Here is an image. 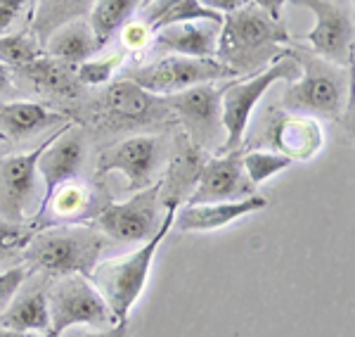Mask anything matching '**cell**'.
Returning a JSON list of instances; mask_svg holds the SVG:
<instances>
[{
    "instance_id": "ab89813d",
    "label": "cell",
    "mask_w": 355,
    "mask_h": 337,
    "mask_svg": "<svg viewBox=\"0 0 355 337\" xmlns=\"http://www.w3.org/2000/svg\"><path fill=\"white\" fill-rule=\"evenodd\" d=\"M152 3V0H142V8H145V5H150Z\"/></svg>"
},
{
    "instance_id": "f35d334b",
    "label": "cell",
    "mask_w": 355,
    "mask_h": 337,
    "mask_svg": "<svg viewBox=\"0 0 355 337\" xmlns=\"http://www.w3.org/2000/svg\"><path fill=\"white\" fill-rule=\"evenodd\" d=\"M0 337H38V335H33V333H19V330L0 328Z\"/></svg>"
},
{
    "instance_id": "e0dca14e",
    "label": "cell",
    "mask_w": 355,
    "mask_h": 337,
    "mask_svg": "<svg viewBox=\"0 0 355 337\" xmlns=\"http://www.w3.org/2000/svg\"><path fill=\"white\" fill-rule=\"evenodd\" d=\"M270 142L291 162H308L322 150L324 133L320 124L306 114H282L270 129Z\"/></svg>"
},
{
    "instance_id": "f546056e",
    "label": "cell",
    "mask_w": 355,
    "mask_h": 337,
    "mask_svg": "<svg viewBox=\"0 0 355 337\" xmlns=\"http://www.w3.org/2000/svg\"><path fill=\"white\" fill-rule=\"evenodd\" d=\"M36 228H24L21 224H10V221L0 219V254H12L17 249L24 252L28 240L33 238Z\"/></svg>"
},
{
    "instance_id": "4dcf8cb0",
    "label": "cell",
    "mask_w": 355,
    "mask_h": 337,
    "mask_svg": "<svg viewBox=\"0 0 355 337\" xmlns=\"http://www.w3.org/2000/svg\"><path fill=\"white\" fill-rule=\"evenodd\" d=\"M57 337H130V323L128 318L116 321L110 328H88V325H73L67 328L64 333H60Z\"/></svg>"
},
{
    "instance_id": "277c9868",
    "label": "cell",
    "mask_w": 355,
    "mask_h": 337,
    "mask_svg": "<svg viewBox=\"0 0 355 337\" xmlns=\"http://www.w3.org/2000/svg\"><path fill=\"white\" fill-rule=\"evenodd\" d=\"M102 249L105 238L95 226H62L33 233L21 254L33 271L88 278Z\"/></svg>"
},
{
    "instance_id": "4fadbf2b",
    "label": "cell",
    "mask_w": 355,
    "mask_h": 337,
    "mask_svg": "<svg viewBox=\"0 0 355 337\" xmlns=\"http://www.w3.org/2000/svg\"><path fill=\"white\" fill-rule=\"evenodd\" d=\"M162 162V138L157 135H130L116 142L97 159V176H107L112 171L123 174L128 181V190H142L152 186L154 171Z\"/></svg>"
},
{
    "instance_id": "d590c367",
    "label": "cell",
    "mask_w": 355,
    "mask_h": 337,
    "mask_svg": "<svg viewBox=\"0 0 355 337\" xmlns=\"http://www.w3.org/2000/svg\"><path fill=\"white\" fill-rule=\"evenodd\" d=\"M175 3H178V0H152L150 5H145V8L150 10V13H147V19H145L147 28L152 31V26L157 24V22L162 19V17L168 13V10L173 8Z\"/></svg>"
},
{
    "instance_id": "cb8c5ba5",
    "label": "cell",
    "mask_w": 355,
    "mask_h": 337,
    "mask_svg": "<svg viewBox=\"0 0 355 337\" xmlns=\"http://www.w3.org/2000/svg\"><path fill=\"white\" fill-rule=\"evenodd\" d=\"M93 3L95 0H38V10L33 17V36L43 43L57 26L88 15Z\"/></svg>"
},
{
    "instance_id": "ba28073f",
    "label": "cell",
    "mask_w": 355,
    "mask_h": 337,
    "mask_svg": "<svg viewBox=\"0 0 355 337\" xmlns=\"http://www.w3.org/2000/svg\"><path fill=\"white\" fill-rule=\"evenodd\" d=\"M291 3L311 10L315 17V26L306 36L313 53L324 57L331 65L351 69L355 45V24L351 8H343V5H336L331 0H291Z\"/></svg>"
},
{
    "instance_id": "5bb4252c",
    "label": "cell",
    "mask_w": 355,
    "mask_h": 337,
    "mask_svg": "<svg viewBox=\"0 0 355 337\" xmlns=\"http://www.w3.org/2000/svg\"><path fill=\"white\" fill-rule=\"evenodd\" d=\"M85 157V140L81 131H73V122L69 124L64 131L55 135V140L50 142L43 150L41 159H38V179L43 181V197L38 202V211L33 216V228L38 226V221L43 219L45 207H48V199L53 197V192L62 183L76 179L78 169L83 164Z\"/></svg>"
},
{
    "instance_id": "9a60e30c",
    "label": "cell",
    "mask_w": 355,
    "mask_h": 337,
    "mask_svg": "<svg viewBox=\"0 0 355 337\" xmlns=\"http://www.w3.org/2000/svg\"><path fill=\"white\" fill-rule=\"evenodd\" d=\"M268 207V197L251 195L237 202H211V204H182L173 216V226L180 233H206L225 228L246 214H256Z\"/></svg>"
},
{
    "instance_id": "4316f807",
    "label": "cell",
    "mask_w": 355,
    "mask_h": 337,
    "mask_svg": "<svg viewBox=\"0 0 355 337\" xmlns=\"http://www.w3.org/2000/svg\"><path fill=\"white\" fill-rule=\"evenodd\" d=\"M43 57V43L33 33H5L0 36V65L21 69L28 62Z\"/></svg>"
},
{
    "instance_id": "8d00e7d4",
    "label": "cell",
    "mask_w": 355,
    "mask_h": 337,
    "mask_svg": "<svg viewBox=\"0 0 355 337\" xmlns=\"http://www.w3.org/2000/svg\"><path fill=\"white\" fill-rule=\"evenodd\" d=\"M251 5H256V8H261L263 13H268L272 17V19H279L282 17V8L287 0H249Z\"/></svg>"
},
{
    "instance_id": "7402d4cb",
    "label": "cell",
    "mask_w": 355,
    "mask_h": 337,
    "mask_svg": "<svg viewBox=\"0 0 355 337\" xmlns=\"http://www.w3.org/2000/svg\"><path fill=\"white\" fill-rule=\"evenodd\" d=\"M164 105L166 102L159 95L147 93L130 79H121L107 90V110L125 122H147Z\"/></svg>"
},
{
    "instance_id": "836d02e7",
    "label": "cell",
    "mask_w": 355,
    "mask_h": 337,
    "mask_svg": "<svg viewBox=\"0 0 355 337\" xmlns=\"http://www.w3.org/2000/svg\"><path fill=\"white\" fill-rule=\"evenodd\" d=\"M26 0H0V31L8 28L15 22V17L21 13Z\"/></svg>"
},
{
    "instance_id": "1f68e13d",
    "label": "cell",
    "mask_w": 355,
    "mask_h": 337,
    "mask_svg": "<svg viewBox=\"0 0 355 337\" xmlns=\"http://www.w3.org/2000/svg\"><path fill=\"white\" fill-rule=\"evenodd\" d=\"M24 281H26L24 266H15V268H8V271L0 273V311L10 304V299H12L15 293L21 288Z\"/></svg>"
},
{
    "instance_id": "52a82bcc",
    "label": "cell",
    "mask_w": 355,
    "mask_h": 337,
    "mask_svg": "<svg viewBox=\"0 0 355 337\" xmlns=\"http://www.w3.org/2000/svg\"><path fill=\"white\" fill-rule=\"evenodd\" d=\"M237 76L230 67L214 57H185V55H168L152 65L125 74V79L135 81L147 93L166 98V95L180 93L192 85L214 83L223 79Z\"/></svg>"
},
{
    "instance_id": "2e32d148",
    "label": "cell",
    "mask_w": 355,
    "mask_h": 337,
    "mask_svg": "<svg viewBox=\"0 0 355 337\" xmlns=\"http://www.w3.org/2000/svg\"><path fill=\"white\" fill-rule=\"evenodd\" d=\"M220 26L216 22L194 19L175 22L154 31V48L159 53H173L185 57H214L218 48Z\"/></svg>"
},
{
    "instance_id": "d6986e66",
    "label": "cell",
    "mask_w": 355,
    "mask_h": 337,
    "mask_svg": "<svg viewBox=\"0 0 355 337\" xmlns=\"http://www.w3.org/2000/svg\"><path fill=\"white\" fill-rule=\"evenodd\" d=\"M43 50H45V55L62 62V65L78 67L100 50V43H97L90 22L78 17V19H71V22H67V24L57 26L55 31L45 38Z\"/></svg>"
},
{
    "instance_id": "603a6c76",
    "label": "cell",
    "mask_w": 355,
    "mask_h": 337,
    "mask_svg": "<svg viewBox=\"0 0 355 337\" xmlns=\"http://www.w3.org/2000/svg\"><path fill=\"white\" fill-rule=\"evenodd\" d=\"M76 67L62 65V62L53 60V57H38V60L28 62L21 67V74L26 79H31L38 88H45L50 93H60V95H76L78 81H76Z\"/></svg>"
},
{
    "instance_id": "d4e9b609",
    "label": "cell",
    "mask_w": 355,
    "mask_h": 337,
    "mask_svg": "<svg viewBox=\"0 0 355 337\" xmlns=\"http://www.w3.org/2000/svg\"><path fill=\"white\" fill-rule=\"evenodd\" d=\"M137 8H142V0H95L88 22L100 48L133 17Z\"/></svg>"
},
{
    "instance_id": "e575fe53",
    "label": "cell",
    "mask_w": 355,
    "mask_h": 337,
    "mask_svg": "<svg viewBox=\"0 0 355 337\" xmlns=\"http://www.w3.org/2000/svg\"><path fill=\"white\" fill-rule=\"evenodd\" d=\"M202 8L206 10H214V13H218V15H230L234 13V10H239V8H244L249 0H197Z\"/></svg>"
},
{
    "instance_id": "f1b7e54d",
    "label": "cell",
    "mask_w": 355,
    "mask_h": 337,
    "mask_svg": "<svg viewBox=\"0 0 355 337\" xmlns=\"http://www.w3.org/2000/svg\"><path fill=\"white\" fill-rule=\"evenodd\" d=\"M121 62H123V53H112L107 57H100V60L90 57V60H85L83 65H78L73 69L76 72V81L85 85H102L112 81L114 72L121 67Z\"/></svg>"
},
{
    "instance_id": "ac0fdd59",
    "label": "cell",
    "mask_w": 355,
    "mask_h": 337,
    "mask_svg": "<svg viewBox=\"0 0 355 337\" xmlns=\"http://www.w3.org/2000/svg\"><path fill=\"white\" fill-rule=\"evenodd\" d=\"M0 328L19 330V333H45L50 328L48 311V285H31L17 290L10 304L0 311Z\"/></svg>"
},
{
    "instance_id": "9c48e42d",
    "label": "cell",
    "mask_w": 355,
    "mask_h": 337,
    "mask_svg": "<svg viewBox=\"0 0 355 337\" xmlns=\"http://www.w3.org/2000/svg\"><path fill=\"white\" fill-rule=\"evenodd\" d=\"M159 195L162 183L137 190L125 202H114L95 216V228L119 243H147L159 231Z\"/></svg>"
},
{
    "instance_id": "30bf717a",
    "label": "cell",
    "mask_w": 355,
    "mask_h": 337,
    "mask_svg": "<svg viewBox=\"0 0 355 337\" xmlns=\"http://www.w3.org/2000/svg\"><path fill=\"white\" fill-rule=\"evenodd\" d=\"M69 124H62L50 138L43 140L36 150L26 155H12L0 162V219L10 224H24L28 219V209H33V197H36V183H38V159L43 150L55 140L60 131H64Z\"/></svg>"
},
{
    "instance_id": "74e56055",
    "label": "cell",
    "mask_w": 355,
    "mask_h": 337,
    "mask_svg": "<svg viewBox=\"0 0 355 337\" xmlns=\"http://www.w3.org/2000/svg\"><path fill=\"white\" fill-rule=\"evenodd\" d=\"M0 93H15V79L8 67L0 65Z\"/></svg>"
},
{
    "instance_id": "7a4b0ae2",
    "label": "cell",
    "mask_w": 355,
    "mask_h": 337,
    "mask_svg": "<svg viewBox=\"0 0 355 337\" xmlns=\"http://www.w3.org/2000/svg\"><path fill=\"white\" fill-rule=\"evenodd\" d=\"M284 53L301 65V76L282 93V107H287L291 114L339 119L346 112L351 90V76L343 72V67L301 48H287Z\"/></svg>"
},
{
    "instance_id": "83f0119b",
    "label": "cell",
    "mask_w": 355,
    "mask_h": 337,
    "mask_svg": "<svg viewBox=\"0 0 355 337\" xmlns=\"http://www.w3.org/2000/svg\"><path fill=\"white\" fill-rule=\"evenodd\" d=\"M244 174L254 186H261L272 176L282 174L291 167V159L279 155V152H244L242 155Z\"/></svg>"
},
{
    "instance_id": "6da1fadb",
    "label": "cell",
    "mask_w": 355,
    "mask_h": 337,
    "mask_svg": "<svg viewBox=\"0 0 355 337\" xmlns=\"http://www.w3.org/2000/svg\"><path fill=\"white\" fill-rule=\"evenodd\" d=\"M282 43H289V31L282 22L246 3L244 8L223 17L216 55L234 74H244L266 65L270 55L277 57Z\"/></svg>"
},
{
    "instance_id": "5b68a950",
    "label": "cell",
    "mask_w": 355,
    "mask_h": 337,
    "mask_svg": "<svg viewBox=\"0 0 355 337\" xmlns=\"http://www.w3.org/2000/svg\"><path fill=\"white\" fill-rule=\"evenodd\" d=\"M301 76V65L289 57L284 50H279V55L275 57L266 69L249 79H242L237 83H230L227 88H223L220 95V119L223 129H225V138H223L218 155H227V152L239 150L249 126V119L254 114L256 105L261 102L263 95L268 93V88L277 81H296Z\"/></svg>"
},
{
    "instance_id": "ffe728a7",
    "label": "cell",
    "mask_w": 355,
    "mask_h": 337,
    "mask_svg": "<svg viewBox=\"0 0 355 337\" xmlns=\"http://www.w3.org/2000/svg\"><path fill=\"white\" fill-rule=\"evenodd\" d=\"M204 164H206V155L202 152V147L194 145L187 138L178 140V150L173 155V162H171L168 176H166V181H162V188H166L168 192L159 195V199H164L166 207H180L182 197L187 192L192 195Z\"/></svg>"
},
{
    "instance_id": "8fae6325",
    "label": "cell",
    "mask_w": 355,
    "mask_h": 337,
    "mask_svg": "<svg viewBox=\"0 0 355 337\" xmlns=\"http://www.w3.org/2000/svg\"><path fill=\"white\" fill-rule=\"evenodd\" d=\"M220 95L223 88H216L214 83H202L164 98L166 105L175 110V114L180 117L192 142L202 150L209 145L220 147L218 135L225 133L220 119Z\"/></svg>"
},
{
    "instance_id": "8992f818",
    "label": "cell",
    "mask_w": 355,
    "mask_h": 337,
    "mask_svg": "<svg viewBox=\"0 0 355 337\" xmlns=\"http://www.w3.org/2000/svg\"><path fill=\"white\" fill-rule=\"evenodd\" d=\"M48 337H57L73 325L110 328L116 323L107 302L85 276H62L57 283L48 285Z\"/></svg>"
},
{
    "instance_id": "484cf974",
    "label": "cell",
    "mask_w": 355,
    "mask_h": 337,
    "mask_svg": "<svg viewBox=\"0 0 355 337\" xmlns=\"http://www.w3.org/2000/svg\"><path fill=\"white\" fill-rule=\"evenodd\" d=\"M90 204H93V188L78 179L62 183L53 192V197L48 199V207H53L57 219H64V221L85 219L90 211Z\"/></svg>"
},
{
    "instance_id": "d6a6232c",
    "label": "cell",
    "mask_w": 355,
    "mask_h": 337,
    "mask_svg": "<svg viewBox=\"0 0 355 337\" xmlns=\"http://www.w3.org/2000/svg\"><path fill=\"white\" fill-rule=\"evenodd\" d=\"M152 38V31L145 22H125L121 26V41L128 50H142Z\"/></svg>"
},
{
    "instance_id": "7c38bea8",
    "label": "cell",
    "mask_w": 355,
    "mask_h": 337,
    "mask_svg": "<svg viewBox=\"0 0 355 337\" xmlns=\"http://www.w3.org/2000/svg\"><path fill=\"white\" fill-rule=\"evenodd\" d=\"M242 150L227 155L209 157L202 167L192 195L185 204H211V202H237L256 195V186L246 179Z\"/></svg>"
},
{
    "instance_id": "44dd1931",
    "label": "cell",
    "mask_w": 355,
    "mask_h": 337,
    "mask_svg": "<svg viewBox=\"0 0 355 337\" xmlns=\"http://www.w3.org/2000/svg\"><path fill=\"white\" fill-rule=\"evenodd\" d=\"M71 119H67L64 114L50 112L48 107L38 105V102H0V135L5 138H26L38 131L55 126V124H67Z\"/></svg>"
},
{
    "instance_id": "3957f363",
    "label": "cell",
    "mask_w": 355,
    "mask_h": 337,
    "mask_svg": "<svg viewBox=\"0 0 355 337\" xmlns=\"http://www.w3.org/2000/svg\"><path fill=\"white\" fill-rule=\"evenodd\" d=\"M173 216L175 207H166V216L152 240L142 243V247H137L135 252L125 256H119V259L97 261L95 268L90 271L88 281L102 295V299L107 302V306H110L116 321L128 318L130 309L140 299L147 278H150L154 254H157L159 245L164 243V238L168 236L171 226H173Z\"/></svg>"
}]
</instances>
